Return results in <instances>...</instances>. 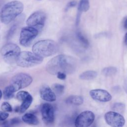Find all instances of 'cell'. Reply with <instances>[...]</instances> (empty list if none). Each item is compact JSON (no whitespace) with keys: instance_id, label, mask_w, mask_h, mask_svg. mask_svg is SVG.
I'll list each match as a JSON object with an SVG mask.
<instances>
[{"instance_id":"cell-1","label":"cell","mask_w":127,"mask_h":127,"mask_svg":"<svg viewBox=\"0 0 127 127\" xmlns=\"http://www.w3.org/2000/svg\"><path fill=\"white\" fill-rule=\"evenodd\" d=\"M77 62L75 58L68 55L57 56L47 64L46 69L51 74L57 75L59 72L71 74L76 69Z\"/></svg>"},{"instance_id":"cell-2","label":"cell","mask_w":127,"mask_h":127,"mask_svg":"<svg viewBox=\"0 0 127 127\" xmlns=\"http://www.w3.org/2000/svg\"><path fill=\"white\" fill-rule=\"evenodd\" d=\"M24 8L23 4L19 1L13 0L6 3L2 7L0 19L2 23L7 24L20 14Z\"/></svg>"},{"instance_id":"cell-3","label":"cell","mask_w":127,"mask_h":127,"mask_svg":"<svg viewBox=\"0 0 127 127\" xmlns=\"http://www.w3.org/2000/svg\"><path fill=\"white\" fill-rule=\"evenodd\" d=\"M58 44L51 40H41L32 47L33 52L42 57H48L55 55L59 50Z\"/></svg>"},{"instance_id":"cell-4","label":"cell","mask_w":127,"mask_h":127,"mask_svg":"<svg viewBox=\"0 0 127 127\" xmlns=\"http://www.w3.org/2000/svg\"><path fill=\"white\" fill-rule=\"evenodd\" d=\"M43 61V58L33 52L23 51L18 55L16 63L21 67H30L40 64Z\"/></svg>"},{"instance_id":"cell-5","label":"cell","mask_w":127,"mask_h":127,"mask_svg":"<svg viewBox=\"0 0 127 127\" xmlns=\"http://www.w3.org/2000/svg\"><path fill=\"white\" fill-rule=\"evenodd\" d=\"M0 52L6 63L13 64L16 63L17 58L20 53V49L16 44L8 43L1 48Z\"/></svg>"},{"instance_id":"cell-6","label":"cell","mask_w":127,"mask_h":127,"mask_svg":"<svg viewBox=\"0 0 127 127\" xmlns=\"http://www.w3.org/2000/svg\"><path fill=\"white\" fill-rule=\"evenodd\" d=\"M32 80V77L30 75L25 73H19L11 78L10 85L16 92L28 86Z\"/></svg>"},{"instance_id":"cell-7","label":"cell","mask_w":127,"mask_h":127,"mask_svg":"<svg viewBox=\"0 0 127 127\" xmlns=\"http://www.w3.org/2000/svg\"><path fill=\"white\" fill-rule=\"evenodd\" d=\"M38 34V30L36 28L27 26L22 28L20 34L19 43L25 47L29 46Z\"/></svg>"},{"instance_id":"cell-8","label":"cell","mask_w":127,"mask_h":127,"mask_svg":"<svg viewBox=\"0 0 127 127\" xmlns=\"http://www.w3.org/2000/svg\"><path fill=\"white\" fill-rule=\"evenodd\" d=\"M46 19V14L42 11H37L31 14L26 20L28 26L41 29L44 25Z\"/></svg>"},{"instance_id":"cell-9","label":"cell","mask_w":127,"mask_h":127,"mask_svg":"<svg viewBox=\"0 0 127 127\" xmlns=\"http://www.w3.org/2000/svg\"><path fill=\"white\" fill-rule=\"evenodd\" d=\"M95 115L90 111H85L78 115L75 121L76 127H88L94 122Z\"/></svg>"},{"instance_id":"cell-10","label":"cell","mask_w":127,"mask_h":127,"mask_svg":"<svg viewBox=\"0 0 127 127\" xmlns=\"http://www.w3.org/2000/svg\"><path fill=\"white\" fill-rule=\"evenodd\" d=\"M106 122L113 127H121L124 126L125 120L121 114L114 111L107 112L104 115Z\"/></svg>"},{"instance_id":"cell-11","label":"cell","mask_w":127,"mask_h":127,"mask_svg":"<svg viewBox=\"0 0 127 127\" xmlns=\"http://www.w3.org/2000/svg\"><path fill=\"white\" fill-rule=\"evenodd\" d=\"M41 114L44 122L50 125L52 124L55 120L54 109L53 106L48 103L44 104L41 107Z\"/></svg>"},{"instance_id":"cell-12","label":"cell","mask_w":127,"mask_h":127,"mask_svg":"<svg viewBox=\"0 0 127 127\" xmlns=\"http://www.w3.org/2000/svg\"><path fill=\"white\" fill-rule=\"evenodd\" d=\"M91 98L96 101L100 102H108L112 99L111 95L106 90L103 89H93L90 92Z\"/></svg>"},{"instance_id":"cell-13","label":"cell","mask_w":127,"mask_h":127,"mask_svg":"<svg viewBox=\"0 0 127 127\" xmlns=\"http://www.w3.org/2000/svg\"><path fill=\"white\" fill-rule=\"evenodd\" d=\"M40 95L41 98L47 102H54L56 100L55 93L47 85H43L40 90Z\"/></svg>"},{"instance_id":"cell-14","label":"cell","mask_w":127,"mask_h":127,"mask_svg":"<svg viewBox=\"0 0 127 127\" xmlns=\"http://www.w3.org/2000/svg\"><path fill=\"white\" fill-rule=\"evenodd\" d=\"M22 120L24 123L31 125H37L39 123L37 117L32 113L25 114L22 116Z\"/></svg>"},{"instance_id":"cell-15","label":"cell","mask_w":127,"mask_h":127,"mask_svg":"<svg viewBox=\"0 0 127 127\" xmlns=\"http://www.w3.org/2000/svg\"><path fill=\"white\" fill-rule=\"evenodd\" d=\"M65 102L67 104L79 106L83 103V98L81 96L71 95L66 98Z\"/></svg>"},{"instance_id":"cell-16","label":"cell","mask_w":127,"mask_h":127,"mask_svg":"<svg viewBox=\"0 0 127 127\" xmlns=\"http://www.w3.org/2000/svg\"><path fill=\"white\" fill-rule=\"evenodd\" d=\"M33 101V97L30 94L26 99L22 101V104L19 106V112L21 114L24 113L30 107Z\"/></svg>"},{"instance_id":"cell-17","label":"cell","mask_w":127,"mask_h":127,"mask_svg":"<svg viewBox=\"0 0 127 127\" xmlns=\"http://www.w3.org/2000/svg\"><path fill=\"white\" fill-rule=\"evenodd\" d=\"M97 73L94 70H87L79 75V78L82 80H91L96 77Z\"/></svg>"},{"instance_id":"cell-18","label":"cell","mask_w":127,"mask_h":127,"mask_svg":"<svg viewBox=\"0 0 127 127\" xmlns=\"http://www.w3.org/2000/svg\"><path fill=\"white\" fill-rule=\"evenodd\" d=\"M15 91L12 88V87L9 85L6 87L3 90V98L5 100H9L12 98L14 96V94Z\"/></svg>"},{"instance_id":"cell-19","label":"cell","mask_w":127,"mask_h":127,"mask_svg":"<svg viewBox=\"0 0 127 127\" xmlns=\"http://www.w3.org/2000/svg\"><path fill=\"white\" fill-rule=\"evenodd\" d=\"M89 2L88 0H80L78 6V13H81L82 12H86L89 8Z\"/></svg>"},{"instance_id":"cell-20","label":"cell","mask_w":127,"mask_h":127,"mask_svg":"<svg viewBox=\"0 0 127 127\" xmlns=\"http://www.w3.org/2000/svg\"><path fill=\"white\" fill-rule=\"evenodd\" d=\"M125 104L122 103H115L112 106L113 111L119 114H122L125 110Z\"/></svg>"},{"instance_id":"cell-21","label":"cell","mask_w":127,"mask_h":127,"mask_svg":"<svg viewBox=\"0 0 127 127\" xmlns=\"http://www.w3.org/2000/svg\"><path fill=\"white\" fill-rule=\"evenodd\" d=\"M102 73L105 76H111L116 73L117 69L114 66H109L104 68L102 69Z\"/></svg>"},{"instance_id":"cell-22","label":"cell","mask_w":127,"mask_h":127,"mask_svg":"<svg viewBox=\"0 0 127 127\" xmlns=\"http://www.w3.org/2000/svg\"><path fill=\"white\" fill-rule=\"evenodd\" d=\"M52 89L53 90V91H54L56 94L60 95L63 93L64 87L62 84L55 83L52 85Z\"/></svg>"},{"instance_id":"cell-23","label":"cell","mask_w":127,"mask_h":127,"mask_svg":"<svg viewBox=\"0 0 127 127\" xmlns=\"http://www.w3.org/2000/svg\"><path fill=\"white\" fill-rule=\"evenodd\" d=\"M76 36L79 41L80 42V43H81L83 46L86 48L89 46L88 41L80 32H78L76 34Z\"/></svg>"},{"instance_id":"cell-24","label":"cell","mask_w":127,"mask_h":127,"mask_svg":"<svg viewBox=\"0 0 127 127\" xmlns=\"http://www.w3.org/2000/svg\"><path fill=\"white\" fill-rule=\"evenodd\" d=\"M30 94L25 91H20L18 92L16 95L17 99L20 101H22L23 100L26 99Z\"/></svg>"},{"instance_id":"cell-25","label":"cell","mask_w":127,"mask_h":127,"mask_svg":"<svg viewBox=\"0 0 127 127\" xmlns=\"http://www.w3.org/2000/svg\"><path fill=\"white\" fill-rule=\"evenodd\" d=\"M1 109L3 111L6 112H11L12 111L11 106L7 102H4L1 105Z\"/></svg>"},{"instance_id":"cell-26","label":"cell","mask_w":127,"mask_h":127,"mask_svg":"<svg viewBox=\"0 0 127 127\" xmlns=\"http://www.w3.org/2000/svg\"><path fill=\"white\" fill-rule=\"evenodd\" d=\"M16 29V25H14L11 27V28L9 29V30L8 32V33H7V37L8 39L10 38L13 35V34L15 33Z\"/></svg>"},{"instance_id":"cell-27","label":"cell","mask_w":127,"mask_h":127,"mask_svg":"<svg viewBox=\"0 0 127 127\" xmlns=\"http://www.w3.org/2000/svg\"><path fill=\"white\" fill-rule=\"evenodd\" d=\"M9 116L8 113L4 111H0V121H3L6 119Z\"/></svg>"},{"instance_id":"cell-28","label":"cell","mask_w":127,"mask_h":127,"mask_svg":"<svg viewBox=\"0 0 127 127\" xmlns=\"http://www.w3.org/2000/svg\"><path fill=\"white\" fill-rule=\"evenodd\" d=\"M20 123V120L19 118H14L12 119H11L9 121V124H10L11 125H14L16 124H18Z\"/></svg>"},{"instance_id":"cell-29","label":"cell","mask_w":127,"mask_h":127,"mask_svg":"<svg viewBox=\"0 0 127 127\" xmlns=\"http://www.w3.org/2000/svg\"><path fill=\"white\" fill-rule=\"evenodd\" d=\"M57 77L62 80H64L66 78V74L63 72H59L57 74Z\"/></svg>"},{"instance_id":"cell-30","label":"cell","mask_w":127,"mask_h":127,"mask_svg":"<svg viewBox=\"0 0 127 127\" xmlns=\"http://www.w3.org/2000/svg\"><path fill=\"white\" fill-rule=\"evenodd\" d=\"M76 4V1H75V0L71 1L69 2L68 3V4H67L66 7V9H69V8H70V7H73V6H75Z\"/></svg>"},{"instance_id":"cell-31","label":"cell","mask_w":127,"mask_h":127,"mask_svg":"<svg viewBox=\"0 0 127 127\" xmlns=\"http://www.w3.org/2000/svg\"><path fill=\"white\" fill-rule=\"evenodd\" d=\"M124 27L126 29H127V18L125 19V22H124Z\"/></svg>"},{"instance_id":"cell-32","label":"cell","mask_w":127,"mask_h":127,"mask_svg":"<svg viewBox=\"0 0 127 127\" xmlns=\"http://www.w3.org/2000/svg\"><path fill=\"white\" fill-rule=\"evenodd\" d=\"M125 43L126 45H127V33L126 34L125 36Z\"/></svg>"},{"instance_id":"cell-33","label":"cell","mask_w":127,"mask_h":127,"mask_svg":"<svg viewBox=\"0 0 127 127\" xmlns=\"http://www.w3.org/2000/svg\"><path fill=\"white\" fill-rule=\"evenodd\" d=\"M2 92H1V91L0 90V99L1 98V97H2Z\"/></svg>"},{"instance_id":"cell-34","label":"cell","mask_w":127,"mask_h":127,"mask_svg":"<svg viewBox=\"0 0 127 127\" xmlns=\"http://www.w3.org/2000/svg\"></svg>"}]
</instances>
